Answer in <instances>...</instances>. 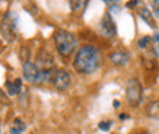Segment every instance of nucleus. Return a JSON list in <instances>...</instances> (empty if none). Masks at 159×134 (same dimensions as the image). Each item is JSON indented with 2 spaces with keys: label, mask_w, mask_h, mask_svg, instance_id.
I'll use <instances>...</instances> for the list:
<instances>
[{
  "label": "nucleus",
  "mask_w": 159,
  "mask_h": 134,
  "mask_svg": "<svg viewBox=\"0 0 159 134\" xmlns=\"http://www.w3.org/2000/svg\"><path fill=\"white\" fill-rule=\"evenodd\" d=\"M101 61V54L98 51V48H95L93 45H83L76 53L73 66L82 74H91L99 69Z\"/></svg>",
  "instance_id": "nucleus-1"
},
{
  "label": "nucleus",
  "mask_w": 159,
  "mask_h": 134,
  "mask_svg": "<svg viewBox=\"0 0 159 134\" xmlns=\"http://www.w3.org/2000/svg\"><path fill=\"white\" fill-rule=\"evenodd\" d=\"M54 44H56V48L60 53V56L70 57L75 53V50H76L77 41L76 37L72 32L64 31V29H58L57 32L54 34Z\"/></svg>",
  "instance_id": "nucleus-2"
},
{
  "label": "nucleus",
  "mask_w": 159,
  "mask_h": 134,
  "mask_svg": "<svg viewBox=\"0 0 159 134\" xmlns=\"http://www.w3.org/2000/svg\"><path fill=\"white\" fill-rule=\"evenodd\" d=\"M125 99L130 106H139L143 99V86L137 79H130L125 86Z\"/></svg>",
  "instance_id": "nucleus-3"
},
{
  "label": "nucleus",
  "mask_w": 159,
  "mask_h": 134,
  "mask_svg": "<svg viewBox=\"0 0 159 134\" xmlns=\"http://www.w3.org/2000/svg\"><path fill=\"white\" fill-rule=\"evenodd\" d=\"M18 31V15L13 12H7L2 19L0 24V32L6 41H13Z\"/></svg>",
  "instance_id": "nucleus-4"
},
{
  "label": "nucleus",
  "mask_w": 159,
  "mask_h": 134,
  "mask_svg": "<svg viewBox=\"0 0 159 134\" xmlns=\"http://www.w3.org/2000/svg\"><path fill=\"white\" fill-rule=\"evenodd\" d=\"M72 83V76L67 70L64 69H54L53 77H51V85L57 91H66Z\"/></svg>",
  "instance_id": "nucleus-5"
},
{
  "label": "nucleus",
  "mask_w": 159,
  "mask_h": 134,
  "mask_svg": "<svg viewBox=\"0 0 159 134\" xmlns=\"http://www.w3.org/2000/svg\"><path fill=\"white\" fill-rule=\"evenodd\" d=\"M99 34H101L104 38H114L117 34V26L116 22L112 19L110 12H107L104 16H102L101 22H99Z\"/></svg>",
  "instance_id": "nucleus-6"
},
{
  "label": "nucleus",
  "mask_w": 159,
  "mask_h": 134,
  "mask_svg": "<svg viewBox=\"0 0 159 134\" xmlns=\"http://www.w3.org/2000/svg\"><path fill=\"white\" fill-rule=\"evenodd\" d=\"M136 10H137V15L140 16V19L145 20L150 28H156V24H155V20H153V15L150 13V10L148 9L143 3L139 2V5L136 6Z\"/></svg>",
  "instance_id": "nucleus-7"
},
{
  "label": "nucleus",
  "mask_w": 159,
  "mask_h": 134,
  "mask_svg": "<svg viewBox=\"0 0 159 134\" xmlns=\"http://www.w3.org/2000/svg\"><path fill=\"white\" fill-rule=\"evenodd\" d=\"M130 60V56L125 51H114L110 54V61L116 66H125Z\"/></svg>",
  "instance_id": "nucleus-8"
},
{
  "label": "nucleus",
  "mask_w": 159,
  "mask_h": 134,
  "mask_svg": "<svg viewBox=\"0 0 159 134\" xmlns=\"http://www.w3.org/2000/svg\"><path fill=\"white\" fill-rule=\"evenodd\" d=\"M5 87H6V92L10 96L19 95L20 92H22V80L20 79H15L13 82H6Z\"/></svg>",
  "instance_id": "nucleus-9"
},
{
  "label": "nucleus",
  "mask_w": 159,
  "mask_h": 134,
  "mask_svg": "<svg viewBox=\"0 0 159 134\" xmlns=\"http://www.w3.org/2000/svg\"><path fill=\"white\" fill-rule=\"evenodd\" d=\"M88 2H89V0H69L70 10H72L73 13H80V12L86 7Z\"/></svg>",
  "instance_id": "nucleus-10"
},
{
  "label": "nucleus",
  "mask_w": 159,
  "mask_h": 134,
  "mask_svg": "<svg viewBox=\"0 0 159 134\" xmlns=\"http://www.w3.org/2000/svg\"><path fill=\"white\" fill-rule=\"evenodd\" d=\"M26 128V124L20 118H15L13 124H12V128H10V134H22Z\"/></svg>",
  "instance_id": "nucleus-11"
},
{
  "label": "nucleus",
  "mask_w": 159,
  "mask_h": 134,
  "mask_svg": "<svg viewBox=\"0 0 159 134\" xmlns=\"http://www.w3.org/2000/svg\"><path fill=\"white\" fill-rule=\"evenodd\" d=\"M148 115H149L150 118H153V120H159V99L149 104V106H148Z\"/></svg>",
  "instance_id": "nucleus-12"
},
{
  "label": "nucleus",
  "mask_w": 159,
  "mask_h": 134,
  "mask_svg": "<svg viewBox=\"0 0 159 134\" xmlns=\"http://www.w3.org/2000/svg\"><path fill=\"white\" fill-rule=\"evenodd\" d=\"M152 42H153V41H152V37L146 35V37H143V38L139 39V42H137V47H139L140 50H146V48L149 47Z\"/></svg>",
  "instance_id": "nucleus-13"
},
{
  "label": "nucleus",
  "mask_w": 159,
  "mask_h": 134,
  "mask_svg": "<svg viewBox=\"0 0 159 134\" xmlns=\"http://www.w3.org/2000/svg\"><path fill=\"white\" fill-rule=\"evenodd\" d=\"M107 3V6L110 7V12L111 10H120V0H104Z\"/></svg>",
  "instance_id": "nucleus-14"
},
{
  "label": "nucleus",
  "mask_w": 159,
  "mask_h": 134,
  "mask_svg": "<svg viewBox=\"0 0 159 134\" xmlns=\"http://www.w3.org/2000/svg\"><path fill=\"white\" fill-rule=\"evenodd\" d=\"M112 127V121L108 120V121H101L99 124H98V128L101 130V131H110V128Z\"/></svg>",
  "instance_id": "nucleus-15"
},
{
  "label": "nucleus",
  "mask_w": 159,
  "mask_h": 134,
  "mask_svg": "<svg viewBox=\"0 0 159 134\" xmlns=\"http://www.w3.org/2000/svg\"><path fill=\"white\" fill-rule=\"evenodd\" d=\"M153 45H155V53L159 56V34L153 37Z\"/></svg>",
  "instance_id": "nucleus-16"
},
{
  "label": "nucleus",
  "mask_w": 159,
  "mask_h": 134,
  "mask_svg": "<svg viewBox=\"0 0 159 134\" xmlns=\"http://www.w3.org/2000/svg\"><path fill=\"white\" fill-rule=\"evenodd\" d=\"M152 6H153L155 15L159 18V0H152Z\"/></svg>",
  "instance_id": "nucleus-17"
},
{
  "label": "nucleus",
  "mask_w": 159,
  "mask_h": 134,
  "mask_svg": "<svg viewBox=\"0 0 159 134\" xmlns=\"http://www.w3.org/2000/svg\"><path fill=\"white\" fill-rule=\"evenodd\" d=\"M139 5V0H130V2H127V7L129 9H133V7H136V6Z\"/></svg>",
  "instance_id": "nucleus-18"
},
{
  "label": "nucleus",
  "mask_w": 159,
  "mask_h": 134,
  "mask_svg": "<svg viewBox=\"0 0 159 134\" xmlns=\"http://www.w3.org/2000/svg\"><path fill=\"white\" fill-rule=\"evenodd\" d=\"M0 100H5V102H7V100H6V96L3 95L2 92H0Z\"/></svg>",
  "instance_id": "nucleus-19"
},
{
  "label": "nucleus",
  "mask_w": 159,
  "mask_h": 134,
  "mask_svg": "<svg viewBox=\"0 0 159 134\" xmlns=\"http://www.w3.org/2000/svg\"><path fill=\"white\" fill-rule=\"evenodd\" d=\"M112 105H114V108H118V106H120V102H118V100H114Z\"/></svg>",
  "instance_id": "nucleus-20"
},
{
  "label": "nucleus",
  "mask_w": 159,
  "mask_h": 134,
  "mask_svg": "<svg viewBox=\"0 0 159 134\" xmlns=\"http://www.w3.org/2000/svg\"><path fill=\"white\" fill-rule=\"evenodd\" d=\"M125 118H127V115H125V114H121L120 115V120H125Z\"/></svg>",
  "instance_id": "nucleus-21"
},
{
  "label": "nucleus",
  "mask_w": 159,
  "mask_h": 134,
  "mask_svg": "<svg viewBox=\"0 0 159 134\" xmlns=\"http://www.w3.org/2000/svg\"><path fill=\"white\" fill-rule=\"evenodd\" d=\"M136 134H150L149 131H139V133H136Z\"/></svg>",
  "instance_id": "nucleus-22"
}]
</instances>
